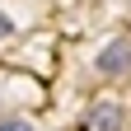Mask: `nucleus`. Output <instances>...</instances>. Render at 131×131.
<instances>
[{
    "label": "nucleus",
    "mask_w": 131,
    "mask_h": 131,
    "mask_svg": "<svg viewBox=\"0 0 131 131\" xmlns=\"http://www.w3.org/2000/svg\"><path fill=\"white\" fill-rule=\"evenodd\" d=\"M131 70V38H117V42H108L103 52H98V75H126Z\"/></svg>",
    "instance_id": "1"
},
{
    "label": "nucleus",
    "mask_w": 131,
    "mask_h": 131,
    "mask_svg": "<svg viewBox=\"0 0 131 131\" xmlns=\"http://www.w3.org/2000/svg\"><path fill=\"white\" fill-rule=\"evenodd\" d=\"M84 131H122V103L117 98H98L84 117Z\"/></svg>",
    "instance_id": "2"
},
{
    "label": "nucleus",
    "mask_w": 131,
    "mask_h": 131,
    "mask_svg": "<svg viewBox=\"0 0 131 131\" xmlns=\"http://www.w3.org/2000/svg\"><path fill=\"white\" fill-rule=\"evenodd\" d=\"M0 131H33L24 117H0Z\"/></svg>",
    "instance_id": "3"
},
{
    "label": "nucleus",
    "mask_w": 131,
    "mask_h": 131,
    "mask_svg": "<svg viewBox=\"0 0 131 131\" xmlns=\"http://www.w3.org/2000/svg\"><path fill=\"white\" fill-rule=\"evenodd\" d=\"M9 33H14V19H9V14H0V42H5Z\"/></svg>",
    "instance_id": "4"
}]
</instances>
